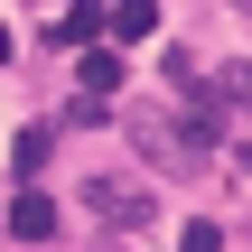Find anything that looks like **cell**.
Segmentation results:
<instances>
[{
    "mask_svg": "<svg viewBox=\"0 0 252 252\" xmlns=\"http://www.w3.org/2000/svg\"><path fill=\"white\" fill-rule=\"evenodd\" d=\"M122 131L140 140V159H150V168H178V178H187V168H206V150L187 140V122H178V112H159V103H131V122H122Z\"/></svg>",
    "mask_w": 252,
    "mask_h": 252,
    "instance_id": "cell-1",
    "label": "cell"
},
{
    "mask_svg": "<svg viewBox=\"0 0 252 252\" xmlns=\"http://www.w3.org/2000/svg\"><path fill=\"white\" fill-rule=\"evenodd\" d=\"M84 206H94V224H131V234H140V224L159 215L140 178H84Z\"/></svg>",
    "mask_w": 252,
    "mask_h": 252,
    "instance_id": "cell-2",
    "label": "cell"
},
{
    "mask_svg": "<svg viewBox=\"0 0 252 252\" xmlns=\"http://www.w3.org/2000/svg\"><path fill=\"white\" fill-rule=\"evenodd\" d=\"M9 234H19V243H47V234H56V196H47V187H19V196H9Z\"/></svg>",
    "mask_w": 252,
    "mask_h": 252,
    "instance_id": "cell-3",
    "label": "cell"
},
{
    "mask_svg": "<svg viewBox=\"0 0 252 252\" xmlns=\"http://www.w3.org/2000/svg\"><path fill=\"white\" fill-rule=\"evenodd\" d=\"M47 150H56V122H19V140H9V168L37 187V168H47Z\"/></svg>",
    "mask_w": 252,
    "mask_h": 252,
    "instance_id": "cell-4",
    "label": "cell"
},
{
    "mask_svg": "<svg viewBox=\"0 0 252 252\" xmlns=\"http://www.w3.org/2000/svg\"><path fill=\"white\" fill-rule=\"evenodd\" d=\"M56 47H103V0H65V19H56Z\"/></svg>",
    "mask_w": 252,
    "mask_h": 252,
    "instance_id": "cell-5",
    "label": "cell"
},
{
    "mask_svg": "<svg viewBox=\"0 0 252 252\" xmlns=\"http://www.w3.org/2000/svg\"><path fill=\"white\" fill-rule=\"evenodd\" d=\"M75 75H84V94H94V103H112V84H122V56H112V47H75Z\"/></svg>",
    "mask_w": 252,
    "mask_h": 252,
    "instance_id": "cell-6",
    "label": "cell"
},
{
    "mask_svg": "<svg viewBox=\"0 0 252 252\" xmlns=\"http://www.w3.org/2000/svg\"><path fill=\"white\" fill-rule=\"evenodd\" d=\"M103 28L131 47V37H150V28H159V0H112V9H103Z\"/></svg>",
    "mask_w": 252,
    "mask_h": 252,
    "instance_id": "cell-7",
    "label": "cell"
},
{
    "mask_svg": "<svg viewBox=\"0 0 252 252\" xmlns=\"http://www.w3.org/2000/svg\"><path fill=\"white\" fill-rule=\"evenodd\" d=\"M103 122H112V112H103L94 94H75V103H65V131H103Z\"/></svg>",
    "mask_w": 252,
    "mask_h": 252,
    "instance_id": "cell-8",
    "label": "cell"
},
{
    "mask_svg": "<svg viewBox=\"0 0 252 252\" xmlns=\"http://www.w3.org/2000/svg\"><path fill=\"white\" fill-rule=\"evenodd\" d=\"M178 252H224V224H206V215H196V224H187V243Z\"/></svg>",
    "mask_w": 252,
    "mask_h": 252,
    "instance_id": "cell-9",
    "label": "cell"
},
{
    "mask_svg": "<svg viewBox=\"0 0 252 252\" xmlns=\"http://www.w3.org/2000/svg\"><path fill=\"white\" fill-rule=\"evenodd\" d=\"M0 56H9V28H0Z\"/></svg>",
    "mask_w": 252,
    "mask_h": 252,
    "instance_id": "cell-10",
    "label": "cell"
}]
</instances>
